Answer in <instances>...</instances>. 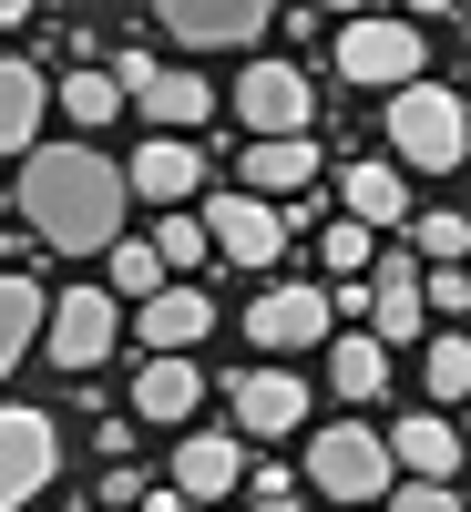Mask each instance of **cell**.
<instances>
[{"label": "cell", "instance_id": "9a60e30c", "mask_svg": "<svg viewBox=\"0 0 471 512\" xmlns=\"http://www.w3.org/2000/svg\"><path fill=\"white\" fill-rule=\"evenodd\" d=\"M205 175H195V144H175V134H154L134 164H123V195H154V205H185Z\"/></svg>", "mask_w": 471, "mask_h": 512}, {"label": "cell", "instance_id": "4fadbf2b", "mask_svg": "<svg viewBox=\"0 0 471 512\" xmlns=\"http://www.w3.org/2000/svg\"><path fill=\"white\" fill-rule=\"evenodd\" d=\"M236 482H246L236 431H185V451H175V492H185V502H226Z\"/></svg>", "mask_w": 471, "mask_h": 512}, {"label": "cell", "instance_id": "83f0119b", "mask_svg": "<svg viewBox=\"0 0 471 512\" xmlns=\"http://www.w3.org/2000/svg\"><path fill=\"white\" fill-rule=\"evenodd\" d=\"M461 390H471V349L441 328V338H431V400H461Z\"/></svg>", "mask_w": 471, "mask_h": 512}, {"label": "cell", "instance_id": "ffe728a7", "mask_svg": "<svg viewBox=\"0 0 471 512\" xmlns=\"http://www.w3.org/2000/svg\"><path fill=\"white\" fill-rule=\"evenodd\" d=\"M195 400H205L195 359H144V369H134V410H144V420H195Z\"/></svg>", "mask_w": 471, "mask_h": 512}, {"label": "cell", "instance_id": "6da1fadb", "mask_svg": "<svg viewBox=\"0 0 471 512\" xmlns=\"http://www.w3.org/2000/svg\"><path fill=\"white\" fill-rule=\"evenodd\" d=\"M21 216H31L41 246H62V256L113 246V226H123V164H103L93 144H31Z\"/></svg>", "mask_w": 471, "mask_h": 512}, {"label": "cell", "instance_id": "9c48e42d", "mask_svg": "<svg viewBox=\"0 0 471 512\" xmlns=\"http://www.w3.org/2000/svg\"><path fill=\"white\" fill-rule=\"evenodd\" d=\"M236 113L256 123V144H297V134H308V113H318V103H308V82H297L287 62H256V72L236 82Z\"/></svg>", "mask_w": 471, "mask_h": 512}, {"label": "cell", "instance_id": "44dd1931", "mask_svg": "<svg viewBox=\"0 0 471 512\" xmlns=\"http://www.w3.org/2000/svg\"><path fill=\"white\" fill-rule=\"evenodd\" d=\"M134 103H144V113H154V123H164V134H175V144L195 134V123H205V113H216V93H205V82H195V72H154V82H144V93H134Z\"/></svg>", "mask_w": 471, "mask_h": 512}, {"label": "cell", "instance_id": "d6986e66", "mask_svg": "<svg viewBox=\"0 0 471 512\" xmlns=\"http://www.w3.org/2000/svg\"><path fill=\"white\" fill-rule=\"evenodd\" d=\"M390 461H400L410 482H451V472H461V431H451V420H400V431H390Z\"/></svg>", "mask_w": 471, "mask_h": 512}, {"label": "cell", "instance_id": "603a6c76", "mask_svg": "<svg viewBox=\"0 0 471 512\" xmlns=\"http://www.w3.org/2000/svg\"><path fill=\"white\" fill-rule=\"evenodd\" d=\"M328 379L349 390V410L379 400V390H390V359H379V338H369V328H359V338H338V349H328Z\"/></svg>", "mask_w": 471, "mask_h": 512}, {"label": "cell", "instance_id": "f1b7e54d", "mask_svg": "<svg viewBox=\"0 0 471 512\" xmlns=\"http://www.w3.org/2000/svg\"><path fill=\"white\" fill-rule=\"evenodd\" d=\"M154 267H205V226H195V216H175V226L154 236Z\"/></svg>", "mask_w": 471, "mask_h": 512}, {"label": "cell", "instance_id": "ac0fdd59", "mask_svg": "<svg viewBox=\"0 0 471 512\" xmlns=\"http://www.w3.org/2000/svg\"><path fill=\"white\" fill-rule=\"evenodd\" d=\"M338 205H349V226H400L410 185H400V164H349V175H338Z\"/></svg>", "mask_w": 471, "mask_h": 512}, {"label": "cell", "instance_id": "30bf717a", "mask_svg": "<svg viewBox=\"0 0 471 512\" xmlns=\"http://www.w3.org/2000/svg\"><path fill=\"white\" fill-rule=\"evenodd\" d=\"M205 246H226L236 267H277L287 216H277V205H256V195H216V205H205Z\"/></svg>", "mask_w": 471, "mask_h": 512}, {"label": "cell", "instance_id": "4dcf8cb0", "mask_svg": "<svg viewBox=\"0 0 471 512\" xmlns=\"http://www.w3.org/2000/svg\"><path fill=\"white\" fill-rule=\"evenodd\" d=\"M390 512H461V492H451V482H400Z\"/></svg>", "mask_w": 471, "mask_h": 512}, {"label": "cell", "instance_id": "8992f818", "mask_svg": "<svg viewBox=\"0 0 471 512\" xmlns=\"http://www.w3.org/2000/svg\"><path fill=\"white\" fill-rule=\"evenodd\" d=\"M164 31H175L185 41V52H246V41L256 31H267L277 11H267V0H164V11H154Z\"/></svg>", "mask_w": 471, "mask_h": 512}, {"label": "cell", "instance_id": "7a4b0ae2", "mask_svg": "<svg viewBox=\"0 0 471 512\" xmlns=\"http://www.w3.org/2000/svg\"><path fill=\"white\" fill-rule=\"evenodd\" d=\"M390 144H400V164H420V175H451V164L471 154V113H461V93H441V82H400Z\"/></svg>", "mask_w": 471, "mask_h": 512}, {"label": "cell", "instance_id": "3957f363", "mask_svg": "<svg viewBox=\"0 0 471 512\" xmlns=\"http://www.w3.org/2000/svg\"><path fill=\"white\" fill-rule=\"evenodd\" d=\"M308 482L328 492V502H349V512H369L379 492H390V441L379 431H308Z\"/></svg>", "mask_w": 471, "mask_h": 512}, {"label": "cell", "instance_id": "f546056e", "mask_svg": "<svg viewBox=\"0 0 471 512\" xmlns=\"http://www.w3.org/2000/svg\"><path fill=\"white\" fill-rule=\"evenodd\" d=\"M420 308L461 318V308H471V277H461V267H420Z\"/></svg>", "mask_w": 471, "mask_h": 512}, {"label": "cell", "instance_id": "1f68e13d", "mask_svg": "<svg viewBox=\"0 0 471 512\" xmlns=\"http://www.w3.org/2000/svg\"><path fill=\"white\" fill-rule=\"evenodd\" d=\"M246 492H256V512H297V482H287V472H277V461H267V472H256V482H246Z\"/></svg>", "mask_w": 471, "mask_h": 512}, {"label": "cell", "instance_id": "cb8c5ba5", "mask_svg": "<svg viewBox=\"0 0 471 512\" xmlns=\"http://www.w3.org/2000/svg\"><path fill=\"white\" fill-rule=\"evenodd\" d=\"M410 246L431 256V267H451V256H471V226H461L451 205H441V216H410Z\"/></svg>", "mask_w": 471, "mask_h": 512}, {"label": "cell", "instance_id": "484cf974", "mask_svg": "<svg viewBox=\"0 0 471 512\" xmlns=\"http://www.w3.org/2000/svg\"><path fill=\"white\" fill-rule=\"evenodd\" d=\"M154 287H164V267H154V246H113V287H103V297H134V308H144Z\"/></svg>", "mask_w": 471, "mask_h": 512}, {"label": "cell", "instance_id": "7402d4cb", "mask_svg": "<svg viewBox=\"0 0 471 512\" xmlns=\"http://www.w3.org/2000/svg\"><path fill=\"white\" fill-rule=\"evenodd\" d=\"M41 308H52V297H41L31 277H11V267H0V379L21 369V349H31V328H41Z\"/></svg>", "mask_w": 471, "mask_h": 512}, {"label": "cell", "instance_id": "5bb4252c", "mask_svg": "<svg viewBox=\"0 0 471 512\" xmlns=\"http://www.w3.org/2000/svg\"><path fill=\"white\" fill-rule=\"evenodd\" d=\"M359 308H369V338H420V328H431V308H420V267H410V256H390V267L369 277Z\"/></svg>", "mask_w": 471, "mask_h": 512}, {"label": "cell", "instance_id": "2e32d148", "mask_svg": "<svg viewBox=\"0 0 471 512\" xmlns=\"http://www.w3.org/2000/svg\"><path fill=\"white\" fill-rule=\"evenodd\" d=\"M308 175H318V144H308V134H297V144H246V185H236V195H256V205H287Z\"/></svg>", "mask_w": 471, "mask_h": 512}, {"label": "cell", "instance_id": "5b68a950", "mask_svg": "<svg viewBox=\"0 0 471 512\" xmlns=\"http://www.w3.org/2000/svg\"><path fill=\"white\" fill-rule=\"evenodd\" d=\"M338 72L400 93V82H420V31L410 21H349V31H338Z\"/></svg>", "mask_w": 471, "mask_h": 512}, {"label": "cell", "instance_id": "4316f807", "mask_svg": "<svg viewBox=\"0 0 471 512\" xmlns=\"http://www.w3.org/2000/svg\"><path fill=\"white\" fill-rule=\"evenodd\" d=\"M318 256H328V267L349 277V287H359V277L379 267V256H369V226H328V236H318Z\"/></svg>", "mask_w": 471, "mask_h": 512}, {"label": "cell", "instance_id": "d4e9b609", "mask_svg": "<svg viewBox=\"0 0 471 512\" xmlns=\"http://www.w3.org/2000/svg\"><path fill=\"white\" fill-rule=\"evenodd\" d=\"M52 103H62L72 123H113V113H123V103H113V82H103V72H72V82H62V93H52Z\"/></svg>", "mask_w": 471, "mask_h": 512}, {"label": "cell", "instance_id": "ba28073f", "mask_svg": "<svg viewBox=\"0 0 471 512\" xmlns=\"http://www.w3.org/2000/svg\"><path fill=\"white\" fill-rule=\"evenodd\" d=\"M226 410H236V431H256V441L308 431V379H297V369H246V379H226Z\"/></svg>", "mask_w": 471, "mask_h": 512}, {"label": "cell", "instance_id": "d6a6232c", "mask_svg": "<svg viewBox=\"0 0 471 512\" xmlns=\"http://www.w3.org/2000/svg\"><path fill=\"white\" fill-rule=\"evenodd\" d=\"M0 216H11V185H0Z\"/></svg>", "mask_w": 471, "mask_h": 512}, {"label": "cell", "instance_id": "277c9868", "mask_svg": "<svg viewBox=\"0 0 471 512\" xmlns=\"http://www.w3.org/2000/svg\"><path fill=\"white\" fill-rule=\"evenodd\" d=\"M41 359L52 369H103L113 359V297L103 287H72L41 308Z\"/></svg>", "mask_w": 471, "mask_h": 512}, {"label": "cell", "instance_id": "e0dca14e", "mask_svg": "<svg viewBox=\"0 0 471 512\" xmlns=\"http://www.w3.org/2000/svg\"><path fill=\"white\" fill-rule=\"evenodd\" d=\"M41 113H52V82H41L31 62H0V154H31Z\"/></svg>", "mask_w": 471, "mask_h": 512}, {"label": "cell", "instance_id": "52a82bcc", "mask_svg": "<svg viewBox=\"0 0 471 512\" xmlns=\"http://www.w3.org/2000/svg\"><path fill=\"white\" fill-rule=\"evenodd\" d=\"M62 472V441H52V420L41 410H0V512H21L41 482Z\"/></svg>", "mask_w": 471, "mask_h": 512}, {"label": "cell", "instance_id": "7c38bea8", "mask_svg": "<svg viewBox=\"0 0 471 512\" xmlns=\"http://www.w3.org/2000/svg\"><path fill=\"white\" fill-rule=\"evenodd\" d=\"M205 328H216V308H205V287H154V297H144V318H134V338H144L154 359H185V349H195Z\"/></svg>", "mask_w": 471, "mask_h": 512}, {"label": "cell", "instance_id": "8fae6325", "mask_svg": "<svg viewBox=\"0 0 471 512\" xmlns=\"http://www.w3.org/2000/svg\"><path fill=\"white\" fill-rule=\"evenodd\" d=\"M246 338H256V349H318V338H328V297L318 287H267L246 308Z\"/></svg>", "mask_w": 471, "mask_h": 512}]
</instances>
